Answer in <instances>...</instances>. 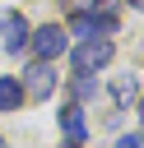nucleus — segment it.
<instances>
[{
	"label": "nucleus",
	"instance_id": "f257e3e1",
	"mask_svg": "<svg viewBox=\"0 0 144 148\" xmlns=\"http://www.w3.org/2000/svg\"><path fill=\"white\" fill-rule=\"evenodd\" d=\"M111 56H116L111 37H84V42L74 46V69H79V74H93V69L111 65Z\"/></svg>",
	"mask_w": 144,
	"mask_h": 148
},
{
	"label": "nucleus",
	"instance_id": "f03ea898",
	"mask_svg": "<svg viewBox=\"0 0 144 148\" xmlns=\"http://www.w3.org/2000/svg\"><path fill=\"white\" fill-rule=\"evenodd\" d=\"M28 46H33V56H37V60H51V65H56V60L70 51V32H65V28H56V23H46V28H37V32L28 37Z\"/></svg>",
	"mask_w": 144,
	"mask_h": 148
},
{
	"label": "nucleus",
	"instance_id": "7ed1b4c3",
	"mask_svg": "<svg viewBox=\"0 0 144 148\" xmlns=\"http://www.w3.org/2000/svg\"><path fill=\"white\" fill-rule=\"evenodd\" d=\"M70 28H74V37H111L116 32V14H88L84 9V14H74Z\"/></svg>",
	"mask_w": 144,
	"mask_h": 148
},
{
	"label": "nucleus",
	"instance_id": "20e7f679",
	"mask_svg": "<svg viewBox=\"0 0 144 148\" xmlns=\"http://www.w3.org/2000/svg\"><path fill=\"white\" fill-rule=\"evenodd\" d=\"M0 32H5V51H9V56H19V51L28 46V37H33V28H28L23 14H5V18H0Z\"/></svg>",
	"mask_w": 144,
	"mask_h": 148
},
{
	"label": "nucleus",
	"instance_id": "39448f33",
	"mask_svg": "<svg viewBox=\"0 0 144 148\" xmlns=\"http://www.w3.org/2000/svg\"><path fill=\"white\" fill-rule=\"evenodd\" d=\"M51 88H56V74H51V60H37V65L28 69V83H23V97L42 102V97H51Z\"/></svg>",
	"mask_w": 144,
	"mask_h": 148
},
{
	"label": "nucleus",
	"instance_id": "423d86ee",
	"mask_svg": "<svg viewBox=\"0 0 144 148\" xmlns=\"http://www.w3.org/2000/svg\"><path fill=\"white\" fill-rule=\"evenodd\" d=\"M60 130H65V139H70V143H79V139H84V130H88V125H84V106H79V102H70V106L60 111Z\"/></svg>",
	"mask_w": 144,
	"mask_h": 148
},
{
	"label": "nucleus",
	"instance_id": "0eeeda50",
	"mask_svg": "<svg viewBox=\"0 0 144 148\" xmlns=\"http://www.w3.org/2000/svg\"><path fill=\"white\" fill-rule=\"evenodd\" d=\"M111 97H116V106H130V102H139V83H135V74H116V83H111Z\"/></svg>",
	"mask_w": 144,
	"mask_h": 148
},
{
	"label": "nucleus",
	"instance_id": "6e6552de",
	"mask_svg": "<svg viewBox=\"0 0 144 148\" xmlns=\"http://www.w3.org/2000/svg\"><path fill=\"white\" fill-rule=\"evenodd\" d=\"M19 102H23L19 79H0V111H19Z\"/></svg>",
	"mask_w": 144,
	"mask_h": 148
},
{
	"label": "nucleus",
	"instance_id": "1a4fd4ad",
	"mask_svg": "<svg viewBox=\"0 0 144 148\" xmlns=\"http://www.w3.org/2000/svg\"><path fill=\"white\" fill-rule=\"evenodd\" d=\"M74 97H79V102H88V97H98V83H93L88 74H79V79H74Z\"/></svg>",
	"mask_w": 144,
	"mask_h": 148
},
{
	"label": "nucleus",
	"instance_id": "9d476101",
	"mask_svg": "<svg viewBox=\"0 0 144 148\" xmlns=\"http://www.w3.org/2000/svg\"><path fill=\"white\" fill-rule=\"evenodd\" d=\"M121 0H88V14H116Z\"/></svg>",
	"mask_w": 144,
	"mask_h": 148
},
{
	"label": "nucleus",
	"instance_id": "9b49d317",
	"mask_svg": "<svg viewBox=\"0 0 144 148\" xmlns=\"http://www.w3.org/2000/svg\"><path fill=\"white\" fill-rule=\"evenodd\" d=\"M116 148H144V134H121Z\"/></svg>",
	"mask_w": 144,
	"mask_h": 148
},
{
	"label": "nucleus",
	"instance_id": "f8f14e48",
	"mask_svg": "<svg viewBox=\"0 0 144 148\" xmlns=\"http://www.w3.org/2000/svg\"><path fill=\"white\" fill-rule=\"evenodd\" d=\"M130 5H135V9H139V14H144V0H130Z\"/></svg>",
	"mask_w": 144,
	"mask_h": 148
},
{
	"label": "nucleus",
	"instance_id": "ddd939ff",
	"mask_svg": "<svg viewBox=\"0 0 144 148\" xmlns=\"http://www.w3.org/2000/svg\"><path fill=\"white\" fill-rule=\"evenodd\" d=\"M139 120H144V97H139Z\"/></svg>",
	"mask_w": 144,
	"mask_h": 148
},
{
	"label": "nucleus",
	"instance_id": "4468645a",
	"mask_svg": "<svg viewBox=\"0 0 144 148\" xmlns=\"http://www.w3.org/2000/svg\"><path fill=\"white\" fill-rule=\"evenodd\" d=\"M0 148H5V139H0Z\"/></svg>",
	"mask_w": 144,
	"mask_h": 148
}]
</instances>
